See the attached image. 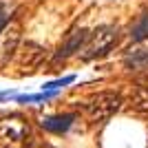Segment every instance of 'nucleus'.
Listing matches in <instances>:
<instances>
[{"label":"nucleus","instance_id":"f257e3e1","mask_svg":"<svg viewBox=\"0 0 148 148\" xmlns=\"http://www.w3.org/2000/svg\"><path fill=\"white\" fill-rule=\"evenodd\" d=\"M117 42V27H99L88 36V40L82 47V60H95L102 58L106 51Z\"/></svg>","mask_w":148,"mask_h":148},{"label":"nucleus","instance_id":"f03ea898","mask_svg":"<svg viewBox=\"0 0 148 148\" xmlns=\"http://www.w3.org/2000/svg\"><path fill=\"white\" fill-rule=\"evenodd\" d=\"M119 106H122V97H119L117 93H111V91L97 93L86 104V117L93 124L106 122V119H111L119 111Z\"/></svg>","mask_w":148,"mask_h":148},{"label":"nucleus","instance_id":"7ed1b4c3","mask_svg":"<svg viewBox=\"0 0 148 148\" xmlns=\"http://www.w3.org/2000/svg\"><path fill=\"white\" fill-rule=\"evenodd\" d=\"M27 135H29V124L18 115L0 119V144L5 148H22Z\"/></svg>","mask_w":148,"mask_h":148},{"label":"nucleus","instance_id":"20e7f679","mask_svg":"<svg viewBox=\"0 0 148 148\" xmlns=\"http://www.w3.org/2000/svg\"><path fill=\"white\" fill-rule=\"evenodd\" d=\"M88 33L86 29H75L73 33H69L66 40L62 42L60 51H58V60H66V58H71L73 53H77V51H82V47H84V42L88 40Z\"/></svg>","mask_w":148,"mask_h":148},{"label":"nucleus","instance_id":"39448f33","mask_svg":"<svg viewBox=\"0 0 148 148\" xmlns=\"http://www.w3.org/2000/svg\"><path fill=\"white\" fill-rule=\"evenodd\" d=\"M75 122V113H62V115H51V117H44L42 128L47 133H53V135H64Z\"/></svg>","mask_w":148,"mask_h":148},{"label":"nucleus","instance_id":"423d86ee","mask_svg":"<svg viewBox=\"0 0 148 148\" xmlns=\"http://www.w3.org/2000/svg\"><path fill=\"white\" fill-rule=\"evenodd\" d=\"M130 38H133V42H144V40H148V13L139 16V20L133 25Z\"/></svg>","mask_w":148,"mask_h":148},{"label":"nucleus","instance_id":"0eeeda50","mask_svg":"<svg viewBox=\"0 0 148 148\" xmlns=\"http://www.w3.org/2000/svg\"><path fill=\"white\" fill-rule=\"evenodd\" d=\"M58 95V91H42L36 95H16V102L20 104H38V102H49Z\"/></svg>","mask_w":148,"mask_h":148},{"label":"nucleus","instance_id":"6e6552de","mask_svg":"<svg viewBox=\"0 0 148 148\" xmlns=\"http://www.w3.org/2000/svg\"><path fill=\"white\" fill-rule=\"evenodd\" d=\"M133 106L137 111H148V84H139L133 93Z\"/></svg>","mask_w":148,"mask_h":148},{"label":"nucleus","instance_id":"1a4fd4ad","mask_svg":"<svg viewBox=\"0 0 148 148\" xmlns=\"http://www.w3.org/2000/svg\"><path fill=\"white\" fill-rule=\"evenodd\" d=\"M73 82H75V75H64V77H60V80H53V82L42 84V91H60V88L69 86V84H73Z\"/></svg>","mask_w":148,"mask_h":148},{"label":"nucleus","instance_id":"9d476101","mask_svg":"<svg viewBox=\"0 0 148 148\" xmlns=\"http://www.w3.org/2000/svg\"><path fill=\"white\" fill-rule=\"evenodd\" d=\"M128 64H130V66H135V69H144V66H148V49H144V51H135V53L128 58Z\"/></svg>","mask_w":148,"mask_h":148},{"label":"nucleus","instance_id":"9b49d317","mask_svg":"<svg viewBox=\"0 0 148 148\" xmlns=\"http://www.w3.org/2000/svg\"><path fill=\"white\" fill-rule=\"evenodd\" d=\"M7 22H9V16H7V11H5V5L0 2V33H2V29L7 27Z\"/></svg>","mask_w":148,"mask_h":148},{"label":"nucleus","instance_id":"f8f14e48","mask_svg":"<svg viewBox=\"0 0 148 148\" xmlns=\"http://www.w3.org/2000/svg\"><path fill=\"white\" fill-rule=\"evenodd\" d=\"M11 97H16V91H0V102H7Z\"/></svg>","mask_w":148,"mask_h":148}]
</instances>
